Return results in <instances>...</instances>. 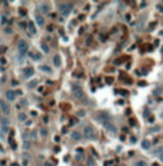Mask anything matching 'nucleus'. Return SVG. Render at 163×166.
Returning <instances> with one entry per match:
<instances>
[{"label":"nucleus","instance_id":"nucleus-1","mask_svg":"<svg viewBox=\"0 0 163 166\" xmlns=\"http://www.w3.org/2000/svg\"><path fill=\"white\" fill-rule=\"evenodd\" d=\"M84 136L87 139H97L96 132H94V129L92 127H89V125H87V127L84 128Z\"/></svg>","mask_w":163,"mask_h":166},{"label":"nucleus","instance_id":"nucleus-2","mask_svg":"<svg viewBox=\"0 0 163 166\" xmlns=\"http://www.w3.org/2000/svg\"><path fill=\"white\" fill-rule=\"evenodd\" d=\"M71 8H73V5H71L70 3H68V4H60V5H59V9H60L61 14L64 15V17H66V15L70 14Z\"/></svg>","mask_w":163,"mask_h":166},{"label":"nucleus","instance_id":"nucleus-3","mask_svg":"<svg viewBox=\"0 0 163 166\" xmlns=\"http://www.w3.org/2000/svg\"><path fill=\"white\" fill-rule=\"evenodd\" d=\"M103 125H105L106 130H108V132L112 133V134H115V133L117 132L116 125H115L114 123H112V122H110V120H107V122H105V123H103Z\"/></svg>","mask_w":163,"mask_h":166},{"label":"nucleus","instance_id":"nucleus-4","mask_svg":"<svg viewBox=\"0 0 163 166\" xmlns=\"http://www.w3.org/2000/svg\"><path fill=\"white\" fill-rule=\"evenodd\" d=\"M27 49H28L27 42L24 41V40H19V41H18V50H19V52L22 54V55L27 52Z\"/></svg>","mask_w":163,"mask_h":166},{"label":"nucleus","instance_id":"nucleus-5","mask_svg":"<svg viewBox=\"0 0 163 166\" xmlns=\"http://www.w3.org/2000/svg\"><path fill=\"white\" fill-rule=\"evenodd\" d=\"M108 113L107 111H98V113L96 114V119L98 120V122H107L108 119Z\"/></svg>","mask_w":163,"mask_h":166},{"label":"nucleus","instance_id":"nucleus-6","mask_svg":"<svg viewBox=\"0 0 163 166\" xmlns=\"http://www.w3.org/2000/svg\"><path fill=\"white\" fill-rule=\"evenodd\" d=\"M73 95L78 98V100H83L84 98V92L80 89V87H74L73 89Z\"/></svg>","mask_w":163,"mask_h":166},{"label":"nucleus","instance_id":"nucleus-7","mask_svg":"<svg viewBox=\"0 0 163 166\" xmlns=\"http://www.w3.org/2000/svg\"><path fill=\"white\" fill-rule=\"evenodd\" d=\"M5 97L8 101H14L15 100V92L12 91V89H9V91L5 92Z\"/></svg>","mask_w":163,"mask_h":166},{"label":"nucleus","instance_id":"nucleus-8","mask_svg":"<svg viewBox=\"0 0 163 166\" xmlns=\"http://www.w3.org/2000/svg\"><path fill=\"white\" fill-rule=\"evenodd\" d=\"M0 110L3 111V114L8 115L9 113H10V106H9L7 102H4V101H3V102H1V109H0Z\"/></svg>","mask_w":163,"mask_h":166},{"label":"nucleus","instance_id":"nucleus-9","mask_svg":"<svg viewBox=\"0 0 163 166\" xmlns=\"http://www.w3.org/2000/svg\"><path fill=\"white\" fill-rule=\"evenodd\" d=\"M144 23H145V15H143V17L139 19L138 24H136V29H138V31H142V29L144 28Z\"/></svg>","mask_w":163,"mask_h":166},{"label":"nucleus","instance_id":"nucleus-10","mask_svg":"<svg viewBox=\"0 0 163 166\" xmlns=\"http://www.w3.org/2000/svg\"><path fill=\"white\" fill-rule=\"evenodd\" d=\"M23 74H24L26 78H29V77H32V75L34 74V69L33 68H26L24 72H23Z\"/></svg>","mask_w":163,"mask_h":166},{"label":"nucleus","instance_id":"nucleus-11","mask_svg":"<svg viewBox=\"0 0 163 166\" xmlns=\"http://www.w3.org/2000/svg\"><path fill=\"white\" fill-rule=\"evenodd\" d=\"M34 18H36V23H37L40 27H42V26L45 24V19H43L42 15H36Z\"/></svg>","mask_w":163,"mask_h":166},{"label":"nucleus","instance_id":"nucleus-12","mask_svg":"<svg viewBox=\"0 0 163 166\" xmlns=\"http://www.w3.org/2000/svg\"><path fill=\"white\" fill-rule=\"evenodd\" d=\"M71 138H73L74 141L79 142V141L82 139V134H80L79 132H73V133H71Z\"/></svg>","mask_w":163,"mask_h":166},{"label":"nucleus","instance_id":"nucleus-13","mask_svg":"<svg viewBox=\"0 0 163 166\" xmlns=\"http://www.w3.org/2000/svg\"><path fill=\"white\" fill-rule=\"evenodd\" d=\"M142 147H143L144 150H149V148H150V142H149L148 139L142 141Z\"/></svg>","mask_w":163,"mask_h":166},{"label":"nucleus","instance_id":"nucleus-14","mask_svg":"<svg viewBox=\"0 0 163 166\" xmlns=\"http://www.w3.org/2000/svg\"><path fill=\"white\" fill-rule=\"evenodd\" d=\"M28 31H29L31 35H34V33H36V28H34L33 22H29V23H28Z\"/></svg>","mask_w":163,"mask_h":166},{"label":"nucleus","instance_id":"nucleus-15","mask_svg":"<svg viewBox=\"0 0 163 166\" xmlns=\"http://www.w3.org/2000/svg\"><path fill=\"white\" fill-rule=\"evenodd\" d=\"M37 84H38V80L37 79H33V80H31V82L27 83V86H28V88H36Z\"/></svg>","mask_w":163,"mask_h":166},{"label":"nucleus","instance_id":"nucleus-16","mask_svg":"<svg viewBox=\"0 0 163 166\" xmlns=\"http://www.w3.org/2000/svg\"><path fill=\"white\" fill-rule=\"evenodd\" d=\"M40 10L42 12V13H47L48 12V5H47V4H45V3L40 4Z\"/></svg>","mask_w":163,"mask_h":166},{"label":"nucleus","instance_id":"nucleus-17","mask_svg":"<svg viewBox=\"0 0 163 166\" xmlns=\"http://www.w3.org/2000/svg\"><path fill=\"white\" fill-rule=\"evenodd\" d=\"M29 55H31V56H32V58H33V59H34V60H41V59H42V55H41V54H40V52H37V51H36V52H33V54H32V52H31V54H29Z\"/></svg>","mask_w":163,"mask_h":166},{"label":"nucleus","instance_id":"nucleus-18","mask_svg":"<svg viewBox=\"0 0 163 166\" xmlns=\"http://www.w3.org/2000/svg\"><path fill=\"white\" fill-rule=\"evenodd\" d=\"M54 65H55V66H60V65H61L60 56H57V55H55V56H54Z\"/></svg>","mask_w":163,"mask_h":166},{"label":"nucleus","instance_id":"nucleus-19","mask_svg":"<svg viewBox=\"0 0 163 166\" xmlns=\"http://www.w3.org/2000/svg\"><path fill=\"white\" fill-rule=\"evenodd\" d=\"M40 69L42 70V72H46V73H51V69H50V66H47V65H41L40 66Z\"/></svg>","mask_w":163,"mask_h":166},{"label":"nucleus","instance_id":"nucleus-20","mask_svg":"<svg viewBox=\"0 0 163 166\" xmlns=\"http://www.w3.org/2000/svg\"><path fill=\"white\" fill-rule=\"evenodd\" d=\"M18 119H19L20 122H26V120H27V115L24 113H20L19 115H18Z\"/></svg>","mask_w":163,"mask_h":166},{"label":"nucleus","instance_id":"nucleus-21","mask_svg":"<svg viewBox=\"0 0 163 166\" xmlns=\"http://www.w3.org/2000/svg\"><path fill=\"white\" fill-rule=\"evenodd\" d=\"M154 155H157V156H159V157H161V156L163 155V147H159V148H157L156 152H154Z\"/></svg>","mask_w":163,"mask_h":166},{"label":"nucleus","instance_id":"nucleus-22","mask_svg":"<svg viewBox=\"0 0 163 166\" xmlns=\"http://www.w3.org/2000/svg\"><path fill=\"white\" fill-rule=\"evenodd\" d=\"M134 166H148V164L145 162V161H142V160H140V161H138V162H135Z\"/></svg>","mask_w":163,"mask_h":166},{"label":"nucleus","instance_id":"nucleus-23","mask_svg":"<svg viewBox=\"0 0 163 166\" xmlns=\"http://www.w3.org/2000/svg\"><path fill=\"white\" fill-rule=\"evenodd\" d=\"M41 49H42V50H43V52H46V54L50 51L48 46H47V45H45V43H42V45H41Z\"/></svg>","mask_w":163,"mask_h":166},{"label":"nucleus","instance_id":"nucleus-24","mask_svg":"<svg viewBox=\"0 0 163 166\" xmlns=\"http://www.w3.org/2000/svg\"><path fill=\"white\" fill-rule=\"evenodd\" d=\"M94 165V161H93V159L90 157V159H88V161H87V166H93Z\"/></svg>","mask_w":163,"mask_h":166},{"label":"nucleus","instance_id":"nucleus-25","mask_svg":"<svg viewBox=\"0 0 163 166\" xmlns=\"http://www.w3.org/2000/svg\"><path fill=\"white\" fill-rule=\"evenodd\" d=\"M0 120H1V122H0V123H1L3 125H4V124H5V125H8V124H9V122H8V119H5V118H1V119H0Z\"/></svg>","mask_w":163,"mask_h":166},{"label":"nucleus","instance_id":"nucleus-26","mask_svg":"<svg viewBox=\"0 0 163 166\" xmlns=\"http://www.w3.org/2000/svg\"><path fill=\"white\" fill-rule=\"evenodd\" d=\"M76 115H78V116H84L85 115V111L84 110H79L78 113H76Z\"/></svg>","mask_w":163,"mask_h":166},{"label":"nucleus","instance_id":"nucleus-27","mask_svg":"<svg viewBox=\"0 0 163 166\" xmlns=\"http://www.w3.org/2000/svg\"><path fill=\"white\" fill-rule=\"evenodd\" d=\"M41 136H42V137H46L47 136V130H46V129H41Z\"/></svg>","mask_w":163,"mask_h":166},{"label":"nucleus","instance_id":"nucleus-28","mask_svg":"<svg viewBox=\"0 0 163 166\" xmlns=\"http://www.w3.org/2000/svg\"><path fill=\"white\" fill-rule=\"evenodd\" d=\"M106 80H107V83H108V84H112V82H114V78H111V77H110V78H107Z\"/></svg>","mask_w":163,"mask_h":166},{"label":"nucleus","instance_id":"nucleus-29","mask_svg":"<svg viewBox=\"0 0 163 166\" xmlns=\"http://www.w3.org/2000/svg\"><path fill=\"white\" fill-rule=\"evenodd\" d=\"M157 8H158V10H159V12H163V5H162V4H158Z\"/></svg>","mask_w":163,"mask_h":166},{"label":"nucleus","instance_id":"nucleus-30","mask_svg":"<svg viewBox=\"0 0 163 166\" xmlns=\"http://www.w3.org/2000/svg\"><path fill=\"white\" fill-rule=\"evenodd\" d=\"M34 138H36V132H32V133H31V139H34Z\"/></svg>","mask_w":163,"mask_h":166},{"label":"nucleus","instance_id":"nucleus-31","mask_svg":"<svg viewBox=\"0 0 163 166\" xmlns=\"http://www.w3.org/2000/svg\"><path fill=\"white\" fill-rule=\"evenodd\" d=\"M52 29H54V26H48V27H47V31H48V32H51Z\"/></svg>","mask_w":163,"mask_h":166},{"label":"nucleus","instance_id":"nucleus-32","mask_svg":"<svg viewBox=\"0 0 163 166\" xmlns=\"http://www.w3.org/2000/svg\"><path fill=\"white\" fill-rule=\"evenodd\" d=\"M158 130H159V127H156V128H153L150 132H158Z\"/></svg>","mask_w":163,"mask_h":166},{"label":"nucleus","instance_id":"nucleus-33","mask_svg":"<svg viewBox=\"0 0 163 166\" xmlns=\"http://www.w3.org/2000/svg\"><path fill=\"white\" fill-rule=\"evenodd\" d=\"M149 123H154V118H153V116H150V118H149V120H148Z\"/></svg>","mask_w":163,"mask_h":166},{"label":"nucleus","instance_id":"nucleus-34","mask_svg":"<svg viewBox=\"0 0 163 166\" xmlns=\"http://www.w3.org/2000/svg\"><path fill=\"white\" fill-rule=\"evenodd\" d=\"M19 26H20V27H23V28H26V23H24V22H20Z\"/></svg>","mask_w":163,"mask_h":166},{"label":"nucleus","instance_id":"nucleus-35","mask_svg":"<svg viewBox=\"0 0 163 166\" xmlns=\"http://www.w3.org/2000/svg\"><path fill=\"white\" fill-rule=\"evenodd\" d=\"M28 147H29V143L28 142H27V143L24 142V148H28Z\"/></svg>","mask_w":163,"mask_h":166},{"label":"nucleus","instance_id":"nucleus-36","mask_svg":"<svg viewBox=\"0 0 163 166\" xmlns=\"http://www.w3.org/2000/svg\"><path fill=\"white\" fill-rule=\"evenodd\" d=\"M145 5H147V3H145V1H143L142 4H140V7H142V8H144V7H145Z\"/></svg>","mask_w":163,"mask_h":166},{"label":"nucleus","instance_id":"nucleus-37","mask_svg":"<svg viewBox=\"0 0 163 166\" xmlns=\"http://www.w3.org/2000/svg\"><path fill=\"white\" fill-rule=\"evenodd\" d=\"M45 166H55V165H52L51 162H46V164H45Z\"/></svg>","mask_w":163,"mask_h":166},{"label":"nucleus","instance_id":"nucleus-38","mask_svg":"<svg viewBox=\"0 0 163 166\" xmlns=\"http://www.w3.org/2000/svg\"><path fill=\"white\" fill-rule=\"evenodd\" d=\"M76 151H78V153H83V150H82V148H78Z\"/></svg>","mask_w":163,"mask_h":166},{"label":"nucleus","instance_id":"nucleus-39","mask_svg":"<svg viewBox=\"0 0 163 166\" xmlns=\"http://www.w3.org/2000/svg\"><path fill=\"white\" fill-rule=\"evenodd\" d=\"M20 14H22V15H24V14H26V12L23 10V9H20Z\"/></svg>","mask_w":163,"mask_h":166},{"label":"nucleus","instance_id":"nucleus-40","mask_svg":"<svg viewBox=\"0 0 163 166\" xmlns=\"http://www.w3.org/2000/svg\"><path fill=\"white\" fill-rule=\"evenodd\" d=\"M131 142H133V143H135V142H136V139H135V137H133V138H131Z\"/></svg>","mask_w":163,"mask_h":166},{"label":"nucleus","instance_id":"nucleus-41","mask_svg":"<svg viewBox=\"0 0 163 166\" xmlns=\"http://www.w3.org/2000/svg\"><path fill=\"white\" fill-rule=\"evenodd\" d=\"M23 165L27 166V165H28V161H26V160H24V161H23Z\"/></svg>","mask_w":163,"mask_h":166},{"label":"nucleus","instance_id":"nucleus-42","mask_svg":"<svg viewBox=\"0 0 163 166\" xmlns=\"http://www.w3.org/2000/svg\"><path fill=\"white\" fill-rule=\"evenodd\" d=\"M0 152H3V147L1 146H0Z\"/></svg>","mask_w":163,"mask_h":166},{"label":"nucleus","instance_id":"nucleus-43","mask_svg":"<svg viewBox=\"0 0 163 166\" xmlns=\"http://www.w3.org/2000/svg\"><path fill=\"white\" fill-rule=\"evenodd\" d=\"M12 166H18V165H17V164H13V165H12Z\"/></svg>","mask_w":163,"mask_h":166},{"label":"nucleus","instance_id":"nucleus-44","mask_svg":"<svg viewBox=\"0 0 163 166\" xmlns=\"http://www.w3.org/2000/svg\"><path fill=\"white\" fill-rule=\"evenodd\" d=\"M161 160H162V161H163V155H162V156H161Z\"/></svg>","mask_w":163,"mask_h":166},{"label":"nucleus","instance_id":"nucleus-45","mask_svg":"<svg viewBox=\"0 0 163 166\" xmlns=\"http://www.w3.org/2000/svg\"><path fill=\"white\" fill-rule=\"evenodd\" d=\"M121 166H122V165H121Z\"/></svg>","mask_w":163,"mask_h":166}]
</instances>
